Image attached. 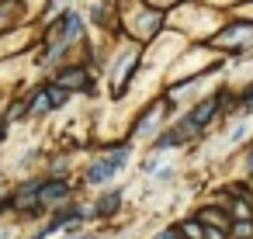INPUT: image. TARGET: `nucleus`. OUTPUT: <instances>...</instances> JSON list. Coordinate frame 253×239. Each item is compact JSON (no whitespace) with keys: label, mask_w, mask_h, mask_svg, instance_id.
I'll return each mask as SVG.
<instances>
[{"label":"nucleus","mask_w":253,"mask_h":239,"mask_svg":"<svg viewBox=\"0 0 253 239\" xmlns=\"http://www.w3.org/2000/svg\"><path fill=\"white\" fill-rule=\"evenodd\" d=\"M139 66H142V49H139V45H128V49H122V52L115 56L111 73H108V80H111V97H115V101H122V97L128 94V87H132Z\"/></svg>","instance_id":"2"},{"label":"nucleus","mask_w":253,"mask_h":239,"mask_svg":"<svg viewBox=\"0 0 253 239\" xmlns=\"http://www.w3.org/2000/svg\"><path fill=\"white\" fill-rule=\"evenodd\" d=\"M122 201H125V187H111V191H104V194L90 204V218H111V215H118Z\"/></svg>","instance_id":"9"},{"label":"nucleus","mask_w":253,"mask_h":239,"mask_svg":"<svg viewBox=\"0 0 253 239\" xmlns=\"http://www.w3.org/2000/svg\"><path fill=\"white\" fill-rule=\"evenodd\" d=\"M167 149H180V139L167 128V132H160V139L156 142H149V153H156V156H163Z\"/></svg>","instance_id":"11"},{"label":"nucleus","mask_w":253,"mask_h":239,"mask_svg":"<svg viewBox=\"0 0 253 239\" xmlns=\"http://www.w3.org/2000/svg\"><path fill=\"white\" fill-rule=\"evenodd\" d=\"M243 166H246V173H250V177H253V146H250V149H246V156H243Z\"/></svg>","instance_id":"18"},{"label":"nucleus","mask_w":253,"mask_h":239,"mask_svg":"<svg viewBox=\"0 0 253 239\" xmlns=\"http://www.w3.org/2000/svg\"><path fill=\"white\" fill-rule=\"evenodd\" d=\"M167 108H173V101L163 94V97H156L139 118H135V125H132V135H128V142H135V139H149L160 125H163V118H167Z\"/></svg>","instance_id":"3"},{"label":"nucleus","mask_w":253,"mask_h":239,"mask_svg":"<svg viewBox=\"0 0 253 239\" xmlns=\"http://www.w3.org/2000/svg\"><path fill=\"white\" fill-rule=\"evenodd\" d=\"M66 101H70V94H66L63 87H56V83H42L25 104H28V115H32V118H42V115H49V111H59Z\"/></svg>","instance_id":"4"},{"label":"nucleus","mask_w":253,"mask_h":239,"mask_svg":"<svg viewBox=\"0 0 253 239\" xmlns=\"http://www.w3.org/2000/svg\"><path fill=\"white\" fill-rule=\"evenodd\" d=\"M128 156H132V142H128V139L118 142V146H111L104 156H97V159L84 170V184H87V187H101V184L115 180V177L128 166Z\"/></svg>","instance_id":"1"},{"label":"nucleus","mask_w":253,"mask_h":239,"mask_svg":"<svg viewBox=\"0 0 253 239\" xmlns=\"http://www.w3.org/2000/svg\"><path fill=\"white\" fill-rule=\"evenodd\" d=\"M160 28H163V14L153 11V7H146V4H139V11H135L132 21H128V35H132L135 42H149V39L160 35Z\"/></svg>","instance_id":"5"},{"label":"nucleus","mask_w":253,"mask_h":239,"mask_svg":"<svg viewBox=\"0 0 253 239\" xmlns=\"http://www.w3.org/2000/svg\"><path fill=\"white\" fill-rule=\"evenodd\" d=\"M70 194H73L70 180L49 177V180H42V187H39V204H42V208H63V204L70 201Z\"/></svg>","instance_id":"8"},{"label":"nucleus","mask_w":253,"mask_h":239,"mask_svg":"<svg viewBox=\"0 0 253 239\" xmlns=\"http://www.w3.org/2000/svg\"><path fill=\"white\" fill-rule=\"evenodd\" d=\"M250 104H253V83L239 94V101L232 104V111H229V115H243V111H250Z\"/></svg>","instance_id":"14"},{"label":"nucleus","mask_w":253,"mask_h":239,"mask_svg":"<svg viewBox=\"0 0 253 239\" xmlns=\"http://www.w3.org/2000/svg\"><path fill=\"white\" fill-rule=\"evenodd\" d=\"M177 232H180V239H205V225L198 218H184L177 225Z\"/></svg>","instance_id":"12"},{"label":"nucleus","mask_w":253,"mask_h":239,"mask_svg":"<svg viewBox=\"0 0 253 239\" xmlns=\"http://www.w3.org/2000/svg\"><path fill=\"white\" fill-rule=\"evenodd\" d=\"M205 229H225L229 232V225H232V218H229V211H225V204H205V208H198V215H194Z\"/></svg>","instance_id":"10"},{"label":"nucleus","mask_w":253,"mask_h":239,"mask_svg":"<svg viewBox=\"0 0 253 239\" xmlns=\"http://www.w3.org/2000/svg\"><path fill=\"white\" fill-rule=\"evenodd\" d=\"M153 239H180V232H177V225H163Z\"/></svg>","instance_id":"17"},{"label":"nucleus","mask_w":253,"mask_h":239,"mask_svg":"<svg viewBox=\"0 0 253 239\" xmlns=\"http://www.w3.org/2000/svg\"><path fill=\"white\" fill-rule=\"evenodd\" d=\"M250 132H253V125H250V121H236V125H232V132H229V142H232V146H239V142H246V139H250Z\"/></svg>","instance_id":"13"},{"label":"nucleus","mask_w":253,"mask_h":239,"mask_svg":"<svg viewBox=\"0 0 253 239\" xmlns=\"http://www.w3.org/2000/svg\"><path fill=\"white\" fill-rule=\"evenodd\" d=\"M59 239H104V232H84L80 229V232H63Z\"/></svg>","instance_id":"16"},{"label":"nucleus","mask_w":253,"mask_h":239,"mask_svg":"<svg viewBox=\"0 0 253 239\" xmlns=\"http://www.w3.org/2000/svg\"><path fill=\"white\" fill-rule=\"evenodd\" d=\"M139 4H146V7H153V11H167V7H177V4H184V0H139Z\"/></svg>","instance_id":"15"},{"label":"nucleus","mask_w":253,"mask_h":239,"mask_svg":"<svg viewBox=\"0 0 253 239\" xmlns=\"http://www.w3.org/2000/svg\"><path fill=\"white\" fill-rule=\"evenodd\" d=\"M49 83H56V87H63L66 94H73V90H90V83H94V77H90V70L84 66V63H77V66H63Z\"/></svg>","instance_id":"6"},{"label":"nucleus","mask_w":253,"mask_h":239,"mask_svg":"<svg viewBox=\"0 0 253 239\" xmlns=\"http://www.w3.org/2000/svg\"><path fill=\"white\" fill-rule=\"evenodd\" d=\"M246 42H253V21H236L225 32H218L208 45L211 49H243Z\"/></svg>","instance_id":"7"}]
</instances>
